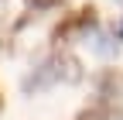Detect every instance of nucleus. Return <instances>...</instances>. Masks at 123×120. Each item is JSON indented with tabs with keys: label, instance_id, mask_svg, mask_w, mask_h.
<instances>
[{
	"label": "nucleus",
	"instance_id": "nucleus-1",
	"mask_svg": "<svg viewBox=\"0 0 123 120\" xmlns=\"http://www.w3.org/2000/svg\"><path fill=\"white\" fill-rule=\"evenodd\" d=\"M96 7L92 4H86V7H79V10H72V14H65L55 27H51V41H72V38H79V34H89V27H96Z\"/></svg>",
	"mask_w": 123,
	"mask_h": 120
},
{
	"label": "nucleus",
	"instance_id": "nucleus-2",
	"mask_svg": "<svg viewBox=\"0 0 123 120\" xmlns=\"http://www.w3.org/2000/svg\"><path fill=\"white\" fill-rule=\"evenodd\" d=\"M55 82H62V79H58V65H55V55H51V58H44V62L24 79V89L27 93H41V89H48Z\"/></svg>",
	"mask_w": 123,
	"mask_h": 120
},
{
	"label": "nucleus",
	"instance_id": "nucleus-3",
	"mask_svg": "<svg viewBox=\"0 0 123 120\" xmlns=\"http://www.w3.org/2000/svg\"><path fill=\"white\" fill-rule=\"evenodd\" d=\"M75 120H110V110H106L103 103H96V107H86Z\"/></svg>",
	"mask_w": 123,
	"mask_h": 120
},
{
	"label": "nucleus",
	"instance_id": "nucleus-4",
	"mask_svg": "<svg viewBox=\"0 0 123 120\" xmlns=\"http://www.w3.org/2000/svg\"><path fill=\"white\" fill-rule=\"evenodd\" d=\"M92 48H96L99 55H113V52H116V45L106 38V34H92Z\"/></svg>",
	"mask_w": 123,
	"mask_h": 120
},
{
	"label": "nucleus",
	"instance_id": "nucleus-5",
	"mask_svg": "<svg viewBox=\"0 0 123 120\" xmlns=\"http://www.w3.org/2000/svg\"><path fill=\"white\" fill-rule=\"evenodd\" d=\"M62 0H27V7H34V10H48V7H58Z\"/></svg>",
	"mask_w": 123,
	"mask_h": 120
},
{
	"label": "nucleus",
	"instance_id": "nucleus-6",
	"mask_svg": "<svg viewBox=\"0 0 123 120\" xmlns=\"http://www.w3.org/2000/svg\"><path fill=\"white\" fill-rule=\"evenodd\" d=\"M113 34H116V38H123V21H120V24L113 27Z\"/></svg>",
	"mask_w": 123,
	"mask_h": 120
}]
</instances>
